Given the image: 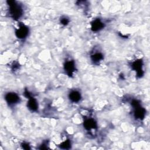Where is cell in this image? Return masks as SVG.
Segmentation results:
<instances>
[{
  "mask_svg": "<svg viewBox=\"0 0 150 150\" xmlns=\"http://www.w3.org/2000/svg\"><path fill=\"white\" fill-rule=\"evenodd\" d=\"M69 19H68L67 18H65V17H64V18H62L60 19V22L62 23V24L64 25H67L68 23H69Z\"/></svg>",
  "mask_w": 150,
  "mask_h": 150,
  "instance_id": "obj_11",
  "label": "cell"
},
{
  "mask_svg": "<svg viewBox=\"0 0 150 150\" xmlns=\"http://www.w3.org/2000/svg\"><path fill=\"white\" fill-rule=\"evenodd\" d=\"M5 100L9 105H13L19 102V96L14 93H9L5 95Z\"/></svg>",
  "mask_w": 150,
  "mask_h": 150,
  "instance_id": "obj_3",
  "label": "cell"
},
{
  "mask_svg": "<svg viewBox=\"0 0 150 150\" xmlns=\"http://www.w3.org/2000/svg\"><path fill=\"white\" fill-rule=\"evenodd\" d=\"M84 126L87 129H94L95 127H96V123L93 119L89 118L84 121Z\"/></svg>",
  "mask_w": 150,
  "mask_h": 150,
  "instance_id": "obj_8",
  "label": "cell"
},
{
  "mask_svg": "<svg viewBox=\"0 0 150 150\" xmlns=\"http://www.w3.org/2000/svg\"><path fill=\"white\" fill-rule=\"evenodd\" d=\"M74 62L73 61L66 62L64 64V69L69 75H72L74 70Z\"/></svg>",
  "mask_w": 150,
  "mask_h": 150,
  "instance_id": "obj_5",
  "label": "cell"
},
{
  "mask_svg": "<svg viewBox=\"0 0 150 150\" xmlns=\"http://www.w3.org/2000/svg\"><path fill=\"white\" fill-rule=\"evenodd\" d=\"M7 3L9 6V13L10 15L14 19H19L23 13V9L21 6L15 1H8Z\"/></svg>",
  "mask_w": 150,
  "mask_h": 150,
  "instance_id": "obj_1",
  "label": "cell"
},
{
  "mask_svg": "<svg viewBox=\"0 0 150 150\" xmlns=\"http://www.w3.org/2000/svg\"><path fill=\"white\" fill-rule=\"evenodd\" d=\"M91 60L94 63H96V62H98L101 61L103 59V56L100 53H94V54L91 55Z\"/></svg>",
  "mask_w": 150,
  "mask_h": 150,
  "instance_id": "obj_10",
  "label": "cell"
},
{
  "mask_svg": "<svg viewBox=\"0 0 150 150\" xmlns=\"http://www.w3.org/2000/svg\"><path fill=\"white\" fill-rule=\"evenodd\" d=\"M28 107L32 111H36L38 107L36 100L31 97H29V101L28 102Z\"/></svg>",
  "mask_w": 150,
  "mask_h": 150,
  "instance_id": "obj_6",
  "label": "cell"
},
{
  "mask_svg": "<svg viewBox=\"0 0 150 150\" xmlns=\"http://www.w3.org/2000/svg\"><path fill=\"white\" fill-rule=\"evenodd\" d=\"M91 30L93 31L96 32L100 30L104 27V23L99 19H96L91 22Z\"/></svg>",
  "mask_w": 150,
  "mask_h": 150,
  "instance_id": "obj_4",
  "label": "cell"
},
{
  "mask_svg": "<svg viewBox=\"0 0 150 150\" xmlns=\"http://www.w3.org/2000/svg\"><path fill=\"white\" fill-rule=\"evenodd\" d=\"M81 98L80 94L79 91H72L70 94H69V98L70 100L74 102V103H77L78 102Z\"/></svg>",
  "mask_w": 150,
  "mask_h": 150,
  "instance_id": "obj_7",
  "label": "cell"
},
{
  "mask_svg": "<svg viewBox=\"0 0 150 150\" xmlns=\"http://www.w3.org/2000/svg\"><path fill=\"white\" fill-rule=\"evenodd\" d=\"M28 28L24 25H21L15 32L16 36L19 39L25 38L28 34Z\"/></svg>",
  "mask_w": 150,
  "mask_h": 150,
  "instance_id": "obj_2",
  "label": "cell"
},
{
  "mask_svg": "<svg viewBox=\"0 0 150 150\" xmlns=\"http://www.w3.org/2000/svg\"><path fill=\"white\" fill-rule=\"evenodd\" d=\"M132 67L134 70H135V71H137V73L139 74V75H142L141 71H142V69H141V67H142V63H141V61L138 60V61H135V62H134L132 63Z\"/></svg>",
  "mask_w": 150,
  "mask_h": 150,
  "instance_id": "obj_9",
  "label": "cell"
}]
</instances>
